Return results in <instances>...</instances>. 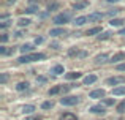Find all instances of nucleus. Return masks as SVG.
<instances>
[{
  "instance_id": "27",
  "label": "nucleus",
  "mask_w": 125,
  "mask_h": 120,
  "mask_svg": "<svg viewBox=\"0 0 125 120\" xmlns=\"http://www.w3.org/2000/svg\"><path fill=\"white\" fill-rule=\"evenodd\" d=\"M30 22H32L30 19H27V18H21V19L18 21V25H19V27H25V25H29Z\"/></svg>"
},
{
  "instance_id": "31",
  "label": "nucleus",
  "mask_w": 125,
  "mask_h": 120,
  "mask_svg": "<svg viewBox=\"0 0 125 120\" xmlns=\"http://www.w3.org/2000/svg\"><path fill=\"white\" fill-rule=\"evenodd\" d=\"M111 38V32H104V33L98 35V40H109Z\"/></svg>"
},
{
  "instance_id": "10",
  "label": "nucleus",
  "mask_w": 125,
  "mask_h": 120,
  "mask_svg": "<svg viewBox=\"0 0 125 120\" xmlns=\"http://www.w3.org/2000/svg\"><path fill=\"white\" fill-rule=\"evenodd\" d=\"M103 13H90V14L87 16V19H89V22H98V21H101V19H103Z\"/></svg>"
},
{
  "instance_id": "15",
  "label": "nucleus",
  "mask_w": 125,
  "mask_h": 120,
  "mask_svg": "<svg viewBox=\"0 0 125 120\" xmlns=\"http://www.w3.org/2000/svg\"><path fill=\"white\" fill-rule=\"evenodd\" d=\"M81 76H83V74H81L79 71H71V73H67V74H65V77H67L68 81H74V79H79Z\"/></svg>"
},
{
  "instance_id": "21",
  "label": "nucleus",
  "mask_w": 125,
  "mask_h": 120,
  "mask_svg": "<svg viewBox=\"0 0 125 120\" xmlns=\"http://www.w3.org/2000/svg\"><path fill=\"white\" fill-rule=\"evenodd\" d=\"M87 6H89V2H87V0H83V2L74 3V5H73V9H84V8H87Z\"/></svg>"
},
{
  "instance_id": "12",
  "label": "nucleus",
  "mask_w": 125,
  "mask_h": 120,
  "mask_svg": "<svg viewBox=\"0 0 125 120\" xmlns=\"http://www.w3.org/2000/svg\"><path fill=\"white\" fill-rule=\"evenodd\" d=\"M85 22H89L87 16H78V18H76V19L73 21V24L76 25V27H81V25H84Z\"/></svg>"
},
{
  "instance_id": "4",
  "label": "nucleus",
  "mask_w": 125,
  "mask_h": 120,
  "mask_svg": "<svg viewBox=\"0 0 125 120\" xmlns=\"http://www.w3.org/2000/svg\"><path fill=\"white\" fill-rule=\"evenodd\" d=\"M120 84H125V76H113L106 79V85H117L119 87Z\"/></svg>"
},
{
  "instance_id": "7",
  "label": "nucleus",
  "mask_w": 125,
  "mask_h": 120,
  "mask_svg": "<svg viewBox=\"0 0 125 120\" xmlns=\"http://www.w3.org/2000/svg\"><path fill=\"white\" fill-rule=\"evenodd\" d=\"M67 90H68V87H63V85H54V87H51V89H49L48 95H49V96H54V95H57V93H60V92H67Z\"/></svg>"
},
{
  "instance_id": "36",
  "label": "nucleus",
  "mask_w": 125,
  "mask_h": 120,
  "mask_svg": "<svg viewBox=\"0 0 125 120\" xmlns=\"http://www.w3.org/2000/svg\"><path fill=\"white\" fill-rule=\"evenodd\" d=\"M25 120H41V115H30V117H27Z\"/></svg>"
},
{
  "instance_id": "41",
  "label": "nucleus",
  "mask_w": 125,
  "mask_h": 120,
  "mask_svg": "<svg viewBox=\"0 0 125 120\" xmlns=\"http://www.w3.org/2000/svg\"><path fill=\"white\" fill-rule=\"evenodd\" d=\"M119 35H125V28H122V30L119 32Z\"/></svg>"
},
{
  "instance_id": "14",
  "label": "nucleus",
  "mask_w": 125,
  "mask_h": 120,
  "mask_svg": "<svg viewBox=\"0 0 125 120\" xmlns=\"http://www.w3.org/2000/svg\"><path fill=\"white\" fill-rule=\"evenodd\" d=\"M113 95L114 96H124L125 95V85H119L113 89Z\"/></svg>"
},
{
  "instance_id": "34",
  "label": "nucleus",
  "mask_w": 125,
  "mask_h": 120,
  "mask_svg": "<svg viewBox=\"0 0 125 120\" xmlns=\"http://www.w3.org/2000/svg\"><path fill=\"white\" fill-rule=\"evenodd\" d=\"M8 40H10V37H8V35H6V33H2V37H0V41H2V44H5Z\"/></svg>"
},
{
  "instance_id": "42",
  "label": "nucleus",
  "mask_w": 125,
  "mask_h": 120,
  "mask_svg": "<svg viewBox=\"0 0 125 120\" xmlns=\"http://www.w3.org/2000/svg\"><path fill=\"white\" fill-rule=\"evenodd\" d=\"M106 2H109V3H113V2H119V0H106Z\"/></svg>"
},
{
  "instance_id": "1",
  "label": "nucleus",
  "mask_w": 125,
  "mask_h": 120,
  "mask_svg": "<svg viewBox=\"0 0 125 120\" xmlns=\"http://www.w3.org/2000/svg\"><path fill=\"white\" fill-rule=\"evenodd\" d=\"M44 54L41 52H33V54H27V55H21L18 59L19 63H30V62H38V60H43L44 59Z\"/></svg>"
},
{
  "instance_id": "2",
  "label": "nucleus",
  "mask_w": 125,
  "mask_h": 120,
  "mask_svg": "<svg viewBox=\"0 0 125 120\" xmlns=\"http://www.w3.org/2000/svg\"><path fill=\"white\" fill-rule=\"evenodd\" d=\"M78 103H79V96H74V95L60 98V104L62 106H76Z\"/></svg>"
},
{
  "instance_id": "22",
  "label": "nucleus",
  "mask_w": 125,
  "mask_h": 120,
  "mask_svg": "<svg viewBox=\"0 0 125 120\" xmlns=\"http://www.w3.org/2000/svg\"><path fill=\"white\" fill-rule=\"evenodd\" d=\"M27 89H29L27 81H22V82H19L18 85H16V90H18V92H24V90H27Z\"/></svg>"
},
{
  "instance_id": "19",
  "label": "nucleus",
  "mask_w": 125,
  "mask_h": 120,
  "mask_svg": "<svg viewBox=\"0 0 125 120\" xmlns=\"http://www.w3.org/2000/svg\"><path fill=\"white\" fill-rule=\"evenodd\" d=\"M106 62H109V60H108V54H100V55L95 57V63H97V65L106 63Z\"/></svg>"
},
{
  "instance_id": "18",
  "label": "nucleus",
  "mask_w": 125,
  "mask_h": 120,
  "mask_svg": "<svg viewBox=\"0 0 125 120\" xmlns=\"http://www.w3.org/2000/svg\"><path fill=\"white\" fill-rule=\"evenodd\" d=\"M109 24L113 25V27H120V25L125 24V19H120V18H113L109 21Z\"/></svg>"
},
{
  "instance_id": "33",
  "label": "nucleus",
  "mask_w": 125,
  "mask_h": 120,
  "mask_svg": "<svg viewBox=\"0 0 125 120\" xmlns=\"http://www.w3.org/2000/svg\"><path fill=\"white\" fill-rule=\"evenodd\" d=\"M11 22L13 21H2L0 22V28H6L8 25H11Z\"/></svg>"
},
{
  "instance_id": "30",
  "label": "nucleus",
  "mask_w": 125,
  "mask_h": 120,
  "mask_svg": "<svg viewBox=\"0 0 125 120\" xmlns=\"http://www.w3.org/2000/svg\"><path fill=\"white\" fill-rule=\"evenodd\" d=\"M38 11V6H27V8L24 9V13H27V14H33V13Z\"/></svg>"
},
{
  "instance_id": "3",
  "label": "nucleus",
  "mask_w": 125,
  "mask_h": 120,
  "mask_svg": "<svg viewBox=\"0 0 125 120\" xmlns=\"http://www.w3.org/2000/svg\"><path fill=\"white\" fill-rule=\"evenodd\" d=\"M52 21H54V24H57V25H65L68 21H70V14H68V13H60V14H55Z\"/></svg>"
},
{
  "instance_id": "26",
  "label": "nucleus",
  "mask_w": 125,
  "mask_h": 120,
  "mask_svg": "<svg viewBox=\"0 0 125 120\" xmlns=\"http://www.w3.org/2000/svg\"><path fill=\"white\" fill-rule=\"evenodd\" d=\"M116 111L119 112V114H125V100H124V101H120L119 104L116 106Z\"/></svg>"
},
{
  "instance_id": "39",
  "label": "nucleus",
  "mask_w": 125,
  "mask_h": 120,
  "mask_svg": "<svg viewBox=\"0 0 125 120\" xmlns=\"http://www.w3.org/2000/svg\"><path fill=\"white\" fill-rule=\"evenodd\" d=\"M43 41H44V40H43V38H41V37H38V38H35V44H41V43H43Z\"/></svg>"
},
{
  "instance_id": "16",
  "label": "nucleus",
  "mask_w": 125,
  "mask_h": 120,
  "mask_svg": "<svg viewBox=\"0 0 125 120\" xmlns=\"http://www.w3.org/2000/svg\"><path fill=\"white\" fill-rule=\"evenodd\" d=\"M51 73H54L55 76H59V74H63V73H65L63 65H54V66L51 68Z\"/></svg>"
},
{
  "instance_id": "28",
  "label": "nucleus",
  "mask_w": 125,
  "mask_h": 120,
  "mask_svg": "<svg viewBox=\"0 0 125 120\" xmlns=\"http://www.w3.org/2000/svg\"><path fill=\"white\" fill-rule=\"evenodd\" d=\"M114 103H116V101H114L113 98H103V100H101V104H103L104 108H106V106H113Z\"/></svg>"
},
{
  "instance_id": "17",
  "label": "nucleus",
  "mask_w": 125,
  "mask_h": 120,
  "mask_svg": "<svg viewBox=\"0 0 125 120\" xmlns=\"http://www.w3.org/2000/svg\"><path fill=\"white\" fill-rule=\"evenodd\" d=\"M81 52H83V51H81L79 47H76V46H73V47L68 49V55H70V57H79Z\"/></svg>"
},
{
  "instance_id": "23",
  "label": "nucleus",
  "mask_w": 125,
  "mask_h": 120,
  "mask_svg": "<svg viewBox=\"0 0 125 120\" xmlns=\"http://www.w3.org/2000/svg\"><path fill=\"white\" fill-rule=\"evenodd\" d=\"M33 111H35V106L33 104H25V106H22V112H24V114H32Z\"/></svg>"
},
{
  "instance_id": "24",
  "label": "nucleus",
  "mask_w": 125,
  "mask_h": 120,
  "mask_svg": "<svg viewBox=\"0 0 125 120\" xmlns=\"http://www.w3.org/2000/svg\"><path fill=\"white\" fill-rule=\"evenodd\" d=\"M97 33H101V28L100 27H92V28H89L87 32H85V35H97Z\"/></svg>"
},
{
  "instance_id": "5",
  "label": "nucleus",
  "mask_w": 125,
  "mask_h": 120,
  "mask_svg": "<svg viewBox=\"0 0 125 120\" xmlns=\"http://www.w3.org/2000/svg\"><path fill=\"white\" fill-rule=\"evenodd\" d=\"M104 95H106V92H104L103 89H97V90H92V92L89 93V98H92V100H103Z\"/></svg>"
},
{
  "instance_id": "9",
  "label": "nucleus",
  "mask_w": 125,
  "mask_h": 120,
  "mask_svg": "<svg viewBox=\"0 0 125 120\" xmlns=\"http://www.w3.org/2000/svg\"><path fill=\"white\" fill-rule=\"evenodd\" d=\"M89 111H90L92 114L103 115L104 112H106V109H104V106H103V104H95V106H92V108H89Z\"/></svg>"
},
{
  "instance_id": "40",
  "label": "nucleus",
  "mask_w": 125,
  "mask_h": 120,
  "mask_svg": "<svg viewBox=\"0 0 125 120\" xmlns=\"http://www.w3.org/2000/svg\"><path fill=\"white\" fill-rule=\"evenodd\" d=\"M87 55H89V54L85 52V51H83V52H81V55H79V59H85Z\"/></svg>"
},
{
  "instance_id": "11",
  "label": "nucleus",
  "mask_w": 125,
  "mask_h": 120,
  "mask_svg": "<svg viewBox=\"0 0 125 120\" xmlns=\"http://www.w3.org/2000/svg\"><path fill=\"white\" fill-rule=\"evenodd\" d=\"M122 60H125V52H116L109 59V63H119V62H122Z\"/></svg>"
},
{
  "instance_id": "38",
  "label": "nucleus",
  "mask_w": 125,
  "mask_h": 120,
  "mask_svg": "<svg viewBox=\"0 0 125 120\" xmlns=\"http://www.w3.org/2000/svg\"><path fill=\"white\" fill-rule=\"evenodd\" d=\"M117 71H125V63L117 65Z\"/></svg>"
},
{
  "instance_id": "29",
  "label": "nucleus",
  "mask_w": 125,
  "mask_h": 120,
  "mask_svg": "<svg viewBox=\"0 0 125 120\" xmlns=\"http://www.w3.org/2000/svg\"><path fill=\"white\" fill-rule=\"evenodd\" d=\"M52 108H54V103H52V101H44V103H41V109H44V111L52 109Z\"/></svg>"
},
{
  "instance_id": "37",
  "label": "nucleus",
  "mask_w": 125,
  "mask_h": 120,
  "mask_svg": "<svg viewBox=\"0 0 125 120\" xmlns=\"http://www.w3.org/2000/svg\"><path fill=\"white\" fill-rule=\"evenodd\" d=\"M37 82H38V84H44V82H46V77H43V76L37 77Z\"/></svg>"
},
{
  "instance_id": "25",
  "label": "nucleus",
  "mask_w": 125,
  "mask_h": 120,
  "mask_svg": "<svg viewBox=\"0 0 125 120\" xmlns=\"http://www.w3.org/2000/svg\"><path fill=\"white\" fill-rule=\"evenodd\" d=\"M14 52V49H6V46H0V54H2V55H10V54H13Z\"/></svg>"
},
{
  "instance_id": "6",
  "label": "nucleus",
  "mask_w": 125,
  "mask_h": 120,
  "mask_svg": "<svg viewBox=\"0 0 125 120\" xmlns=\"http://www.w3.org/2000/svg\"><path fill=\"white\" fill-rule=\"evenodd\" d=\"M49 35H51V37H65V35H68V30H67V28H63V27L51 28Z\"/></svg>"
},
{
  "instance_id": "35",
  "label": "nucleus",
  "mask_w": 125,
  "mask_h": 120,
  "mask_svg": "<svg viewBox=\"0 0 125 120\" xmlns=\"http://www.w3.org/2000/svg\"><path fill=\"white\" fill-rule=\"evenodd\" d=\"M6 81H8V74H5V73H3L2 76H0V84H5Z\"/></svg>"
},
{
  "instance_id": "8",
  "label": "nucleus",
  "mask_w": 125,
  "mask_h": 120,
  "mask_svg": "<svg viewBox=\"0 0 125 120\" xmlns=\"http://www.w3.org/2000/svg\"><path fill=\"white\" fill-rule=\"evenodd\" d=\"M33 49H35V46H33V44H30V43H25V44H22V46L19 47V51L22 52V55H27V54H33Z\"/></svg>"
},
{
  "instance_id": "13",
  "label": "nucleus",
  "mask_w": 125,
  "mask_h": 120,
  "mask_svg": "<svg viewBox=\"0 0 125 120\" xmlns=\"http://www.w3.org/2000/svg\"><path fill=\"white\" fill-rule=\"evenodd\" d=\"M97 79H98V77L95 76V74H89V76L84 77V85H92V84L97 82Z\"/></svg>"
},
{
  "instance_id": "20",
  "label": "nucleus",
  "mask_w": 125,
  "mask_h": 120,
  "mask_svg": "<svg viewBox=\"0 0 125 120\" xmlns=\"http://www.w3.org/2000/svg\"><path fill=\"white\" fill-rule=\"evenodd\" d=\"M60 120H78V117L73 112H63V114L60 115Z\"/></svg>"
},
{
  "instance_id": "43",
  "label": "nucleus",
  "mask_w": 125,
  "mask_h": 120,
  "mask_svg": "<svg viewBox=\"0 0 125 120\" xmlns=\"http://www.w3.org/2000/svg\"><path fill=\"white\" fill-rule=\"evenodd\" d=\"M16 2V0H8V3H14Z\"/></svg>"
},
{
  "instance_id": "32",
  "label": "nucleus",
  "mask_w": 125,
  "mask_h": 120,
  "mask_svg": "<svg viewBox=\"0 0 125 120\" xmlns=\"http://www.w3.org/2000/svg\"><path fill=\"white\" fill-rule=\"evenodd\" d=\"M55 8H59V3L57 2H51L48 5V9H49V11H52V9H55Z\"/></svg>"
}]
</instances>
